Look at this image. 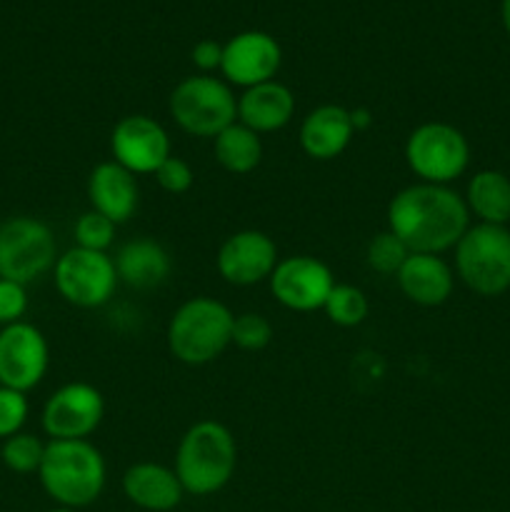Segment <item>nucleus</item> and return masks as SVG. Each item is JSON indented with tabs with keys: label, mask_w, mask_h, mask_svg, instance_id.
Returning a JSON list of instances; mask_svg holds the SVG:
<instances>
[{
	"label": "nucleus",
	"mask_w": 510,
	"mask_h": 512,
	"mask_svg": "<svg viewBox=\"0 0 510 512\" xmlns=\"http://www.w3.org/2000/svg\"><path fill=\"white\" fill-rule=\"evenodd\" d=\"M110 153L133 175H155L170 158V135L150 115H125L110 133Z\"/></svg>",
	"instance_id": "12"
},
{
	"label": "nucleus",
	"mask_w": 510,
	"mask_h": 512,
	"mask_svg": "<svg viewBox=\"0 0 510 512\" xmlns=\"http://www.w3.org/2000/svg\"><path fill=\"white\" fill-rule=\"evenodd\" d=\"M355 128L350 110L343 105H320L305 115L300 125V148L313 160H333L353 140Z\"/></svg>",
	"instance_id": "18"
},
{
	"label": "nucleus",
	"mask_w": 510,
	"mask_h": 512,
	"mask_svg": "<svg viewBox=\"0 0 510 512\" xmlns=\"http://www.w3.org/2000/svg\"><path fill=\"white\" fill-rule=\"evenodd\" d=\"M408 255V245L398 235L390 233V230H383V233L375 235L368 243V250H365L368 265L380 275H398V270L403 268Z\"/></svg>",
	"instance_id": "25"
},
{
	"label": "nucleus",
	"mask_w": 510,
	"mask_h": 512,
	"mask_svg": "<svg viewBox=\"0 0 510 512\" xmlns=\"http://www.w3.org/2000/svg\"><path fill=\"white\" fill-rule=\"evenodd\" d=\"M455 270L473 293L485 298L505 293L510 288V230L488 223L465 230L455 245Z\"/></svg>",
	"instance_id": "5"
},
{
	"label": "nucleus",
	"mask_w": 510,
	"mask_h": 512,
	"mask_svg": "<svg viewBox=\"0 0 510 512\" xmlns=\"http://www.w3.org/2000/svg\"><path fill=\"white\" fill-rule=\"evenodd\" d=\"M115 228H118V225H115L113 220H108L105 215L95 213V210H88V213L80 215L78 223H75V228H73L75 248L98 250V253H105V250L113 245Z\"/></svg>",
	"instance_id": "27"
},
{
	"label": "nucleus",
	"mask_w": 510,
	"mask_h": 512,
	"mask_svg": "<svg viewBox=\"0 0 510 512\" xmlns=\"http://www.w3.org/2000/svg\"><path fill=\"white\" fill-rule=\"evenodd\" d=\"M350 118H353L355 133H358V130L370 128V123H373V118H370V110H368V108H355V110H350Z\"/></svg>",
	"instance_id": "33"
},
{
	"label": "nucleus",
	"mask_w": 510,
	"mask_h": 512,
	"mask_svg": "<svg viewBox=\"0 0 510 512\" xmlns=\"http://www.w3.org/2000/svg\"><path fill=\"white\" fill-rule=\"evenodd\" d=\"M395 278L405 298L423 308H438L453 295L455 275L440 255L410 253Z\"/></svg>",
	"instance_id": "17"
},
{
	"label": "nucleus",
	"mask_w": 510,
	"mask_h": 512,
	"mask_svg": "<svg viewBox=\"0 0 510 512\" xmlns=\"http://www.w3.org/2000/svg\"><path fill=\"white\" fill-rule=\"evenodd\" d=\"M273 340V325L260 313L235 315L233 320V343L240 350H263Z\"/></svg>",
	"instance_id": "28"
},
{
	"label": "nucleus",
	"mask_w": 510,
	"mask_h": 512,
	"mask_svg": "<svg viewBox=\"0 0 510 512\" xmlns=\"http://www.w3.org/2000/svg\"><path fill=\"white\" fill-rule=\"evenodd\" d=\"M53 273L58 293L78 308H100L113 298L120 283L115 260L108 253L85 248H70L60 255Z\"/></svg>",
	"instance_id": "9"
},
{
	"label": "nucleus",
	"mask_w": 510,
	"mask_h": 512,
	"mask_svg": "<svg viewBox=\"0 0 510 512\" xmlns=\"http://www.w3.org/2000/svg\"><path fill=\"white\" fill-rule=\"evenodd\" d=\"M213 153L215 160L223 165L228 173L245 175L253 173L263 160V143L255 130L245 128L243 123L235 120L233 125L218 133L213 138Z\"/></svg>",
	"instance_id": "23"
},
{
	"label": "nucleus",
	"mask_w": 510,
	"mask_h": 512,
	"mask_svg": "<svg viewBox=\"0 0 510 512\" xmlns=\"http://www.w3.org/2000/svg\"><path fill=\"white\" fill-rule=\"evenodd\" d=\"M465 205L470 213L488 225H508L510 220V178L500 170H480L470 178Z\"/></svg>",
	"instance_id": "22"
},
{
	"label": "nucleus",
	"mask_w": 510,
	"mask_h": 512,
	"mask_svg": "<svg viewBox=\"0 0 510 512\" xmlns=\"http://www.w3.org/2000/svg\"><path fill=\"white\" fill-rule=\"evenodd\" d=\"M28 398L25 393L0 385V438L8 440L20 433L28 420Z\"/></svg>",
	"instance_id": "29"
},
{
	"label": "nucleus",
	"mask_w": 510,
	"mask_h": 512,
	"mask_svg": "<svg viewBox=\"0 0 510 512\" xmlns=\"http://www.w3.org/2000/svg\"><path fill=\"white\" fill-rule=\"evenodd\" d=\"M218 273L230 285H258L270 280L278 265V245L263 230H238L218 250Z\"/></svg>",
	"instance_id": "14"
},
{
	"label": "nucleus",
	"mask_w": 510,
	"mask_h": 512,
	"mask_svg": "<svg viewBox=\"0 0 510 512\" xmlns=\"http://www.w3.org/2000/svg\"><path fill=\"white\" fill-rule=\"evenodd\" d=\"M58 263V243L43 220L10 218L0 225V278L28 285Z\"/></svg>",
	"instance_id": "8"
},
{
	"label": "nucleus",
	"mask_w": 510,
	"mask_h": 512,
	"mask_svg": "<svg viewBox=\"0 0 510 512\" xmlns=\"http://www.w3.org/2000/svg\"><path fill=\"white\" fill-rule=\"evenodd\" d=\"M155 180H158V185L165 190V193L183 195L193 188L195 175H193V168H190L183 158L170 155V158L155 170Z\"/></svg>",
	"instance_id": "30"
},
{
	"label": "nucleus",
	"mask_w": 510,
	"mask_h": 512,
	"mask_svg": "<svg viewBox=\"0 0 510 512\" xmlns=\"http://www.w3.org/2000/svg\"><path fill=\"white\" fill-rule=\"evenodd\" d=\"M88 198L95 213L105 215L115 225L128 223L138 210V178L115 160L95 165L88 178Z\"/></svg>",
	"instance_id": "16"
},
{
	"label": "nucleus",
	"mask_w": 510,
	"mask_h": 512,
	"mask_svg": "<svg viewBox=\"0 0 510 512\" xmlns=\"http://www.w3.org/2000/svg\"><path fill=\"white\" fill-rule=\"evenodd\" d=\"M238 465L233 433L218 420H198L185 430L175 453V475L185 493L213 495L230 483Z\"/></svg>",
	"instance_id": "2"
},
{
	"label": "nucleus",
	"mask_w": 510,
	"mask_h": 512,
	"mask_svg": "<svg viewBox=\"0 0 510 512\" xmlns=\"http://www.w3.org/2000/svg\"><path fill=\"white\" fill-rule=\"evenodd\" d=\"M45 493L63 508H85L105 488L103 453L90 440H50L40 463Z\"/></svg>",
	"instance_id": "3"
},
{
	"label": "nucleus",
	"mask_w": 510,
	"mask_h": 512,
	"mask_svg": "<svg viewBox=\"0 0 510 512\" xmlns=\"http://www.w3.org/2000/svg\"><path fill=\"white\" fill-rule=\"evenodd\" d=\"M500 15H503V25L510 35V0H503V5H500Z\"/></svg>",
	"instance_id": "34"
},
{
	"label": "nucleus",
	"mask_w": 510,
	"mask_h": 512,
	"mask_svg": "<svg viewBox=\"0 0 510 512\" xmlns=\"http://www.w3.org/2000/svg\"><path fill=\"white\" fill-rule=\"evenodd\" d=\"M233 320L228 305L215 298H190L168 323V348L185 365H208L233 343Z\"/></svg>",
	"instance_id": "4"
},
{
	"label": "nucleus",
	"mask_w": 510,
	"mask_h": 512,
	"mask_svg": "<svg viewBox=\"0 0 510 512\" xmlns=\"http://www.w3.org/2000/svg\"><path fill=\"white\" fill-rule=\"evenodd\" d=\"M323 310L330 318V323L340 325V328H355V325H360L368 318L370 305L360 288L348 283H335L328 300H325Z\"/></svg>",
	"instance_id": "24"
},
{
	"label": "nucleus",
	"mask_w": 510,
	"mask_h": 512,
	"mask_svg": "<svg viewBox=\"0 0 510 512\" xmlns=\"http://www.w3.org/2000/svg\"><path fill=\"white\" fill-rule=\"evenodd\" d=\"M25 310H28V293H25V285L15 283V280L0 278V323H20Z\"/></svg>",
	"instance_id": "31"
},
{
	"label": "nucleus",
	"mask_w": 510,
	"mask_h": 512,
	"mask_svg": "<svg viewBox=\"0 0 510 512\" xmlns=\"http://www.w3.org/2000/svg\"><path fill=\"white\" fill-rule=\"evenodd\" d=\"M190 58H193L195 68H198L200 73L208 75L210 70L220 68V63H223V45H220L218 40L205 38V40H200V43H195Z\"/></svg>",
	"instance_id": "32"
},
{
	"label": "nucleus",
	"mask_w": 510,
	"mask_h": 512,
	"mask_svg": "<svg viewBox=\"0 0 510 512\" xmlns=\"http://www.w3.org/2000/svg\"><path fill=\"white\" fill-rule=\"evenodd\" d=\"M295 115V95L278 80L253 85L238 98V123L255 133H275Z\"/></svg>",
	"instance_id": "19"
},
{
	"label": "nucleus",
	"mask_w": 510,
	"mask_h": 512,
	"mask_svg": "<svg viewBox=\"0 0 510 512\" xmlns=\"http://www.w3.org/2000/svg\"><path fill=\"white\" fill-rule=\"evenodd\" d=\"M123 493L130 503L150 512H168L183 500V485H180L175 470L158 463H135L123 475Z\"/></svg>",
	"instance_id": "21"
},
{
	"label": "nucleus",
	"mask_w": 510,
	"mask_h": 512,
	"mask_svg": "<svg viewBox=\"0 0 510 512\" xmlns=\"http://www.w3.org/2000/svg\"><path fill=\"white\" fill-rule=\"evenodd\" d=\"M115 273L120 283L135 290L160 288L173 273L168 250L153 238H135L125 243L115 255Z\"/></svg>",
	"instance_id": "20"
},
{
	"label": "nucleus",
	"mask_w": 510,
	"mask_h": 512,
	"mask_svg": "<svg viewBox=\"0 0 510 512\" xmlns=\"http://www.w3.org/2000/svg\"><path fill=\"white\" fill-rule=\"evenodd\" d=\"M53 512H73L70 508H60V510H53Z\"/></svg>",
	"instance_id": "35"
},
{
	"label": "nucleus",
	"mask_w": 510,
	"mask_h": 512,
	"mask_svg": "<svg viewBox=\"0 0 510 512\" xmlns=\"http://www.w3.org/2000/svg\"><path fill=\"white\" fill-rule=\"evenodd\" d=\"M280 63H283V50L273 35L263 30H243L223 45L220 70L228 83L248 90L273 80Z\"/></svg>",
	"instance_id": "15"
},
{
	"label": "nucleus",
	"mask_w": 510,
	"mask_h": 512,
	"mask_svg": "<svg viewBox=\"0 0 510 512\" xmlns=\"http://www.w3.org/2000/svg\"><path fill=\"white\" fill-rule=\"evenodd\" d=\"M268 283L275 300L295 313L323 310L330 290L335 288L333 270L313 255H293V258L278 260Z\"/></svg>",
	"instance_id": "10"
},
{
	"label": "nucleus",
	"mask_w": 510,
	"mask_h": 512,
	"mask_svg": "<svg viewBox=\"0 0 510 512\" xmlns=\"http://www.w3.org/2000/svg\"><path fill=\"white\" fill-rule=\"evenodd\" d=\"M0 455H3V463L8 465L13 473H20V475L38 473L40 463H43L45 445L40 443L35 435L18 433L13 435V438L5 440Z\"/></svg>",
	"instance_id": "26"
},
{
	"label": "nucleus",
	"mask_w": 510,
	"mask_h": 512,
	"mask_svg": "<svg viewBox=\"0 0 510 512\" xmlns=\"http://www.w3.org/2000/svg\"><path fill=\"white\" fill-rule=\"evenodd\" d=\"M405 163L418 175L420 183L448 185L468 168V138L450 123H423L408 135Z\"/></svg>",
	"instance_id": "7"
},
{
	"label": "nucleus",
	"mask_w": 510,
	"mask_h": 512,
	"mask_svg": "<svg viewBox=\"0 0 510 512\" xmlns=\"http://www.w3.org/2000/svg\"><path fill=\"white\" fill-rule=\"evenodd\" d=\"M105 415V400L90 383H68L43 408V430L53 440H88Z\"/></svg>",
	"instance_id": "11"
},
{
	"label": "nucleus",
	"mask_w": 510,
	"mask_h": 512,
	"mask_svg": "<svg viewBox=\"0 0 510 512\" xmlns=\"http://www.w3.org/2000/svg\"><path fill=\"white\" fill-rule=\"evenodd\" d=\"M48 340L35 325L13 323L0 330V385L28 393L48 370Z\"/></svg>",
	"instance_id": "13"
},
{
	"label": "nucleus",
	"mask_w": 510,
	"mask_h": 512,
	"mask_svg": "<svg viewBox=\"0 0 510 512\" xmlns=\"http://www.w3.org/2000/svg\"><path fill=\"white\" fill-rule=\"evenodd\" d=\"M470 210L448 185L415 183L393 195L388 205V230L410 253L440 255L455 248L470 228Z\"/></svg>",
	"instance_id": "1"
},
{
	"label": "nucleus",
	"mask_w": 510,
	"mask_h": 512,
	"mask_svg": "<svg viewBox=\"0 0 510 512\" xmlns=\"http://www.w3.org/2000/svg\"><path fill=\"white\" fill-rule=\"evenodd\" d=\"M168 108L175 123L195 138H215L238 120V98L230 85L203 73L180 80Z\"/></svg>",
	"instance_id": "6"
}]
</instances>
